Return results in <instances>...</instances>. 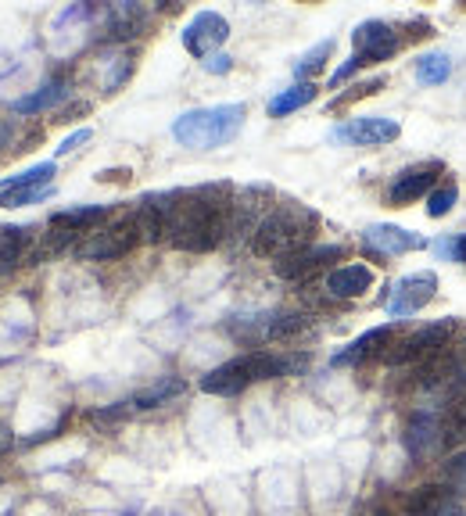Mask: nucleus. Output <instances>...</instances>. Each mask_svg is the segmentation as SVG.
Listing matches in <instances>:
<instances>
[{
  "label": "nucleus",
  "instance_id": "obj_17",
  "mask_svg": "<svg viewBox=\"0 0 466 516\" xmlns=\"http://www.w3.org/2000/svg\"><path fill=\"white\" fill-rule=\"evenodd\" d=\"M406 452L413 459H431L434 452L445 448V434H441V413H413V420L406 423Z\"/></svg>",
  "mask_w": 466,
  "mask_h": 516
},
{
  "label": "nucleus",
  "instance_id": "obj_10",
  "mask_svg": "<svg viewBox=\"0 0 466 516\" xmlns=\"http://www.w3.org/2000/svg\"><path fill=\"white\" fill-rule=\"evenodd\" d=\"M352 43H355V54L352 58L359 61V69L366 65H380V61H391L402 47V36L391 22H380V18H370L363 26H355L352 33Z\"/></svg>",
  "mask_w": 466,
  "mask_h": 516
},
{
  "label": "nucleus",
  "instance_id": "obj_19",
  "mask_svg": "<svg viewBox=\"0 0 466 516\" xmlns=\"http://www.w3.org/2000/svg\"><path fill=\"white\" fill-rule=\"evenodd\" d=\"M147 22V11L140 4H112V8L104 11V36L115 43L122 40H133V36L144 29Z\"/></svg>",
  "mask_w": 466,
  "mask_h": 516
},
{
  "label": "nucleus",
  "instance_id": "obj_5",
  "mask_svg": "<svg viewBox=\"0 0 466 516\" xmlns=\"http://www.w3.org/2000/svg\"><path fill=\"white\" fill-rule=\"evenodd\" d=\"M452 341H456V319H434L427 327L398 337L388 348V355H384V362H388V366H423V362H431L441 348H449Z\"/></svg>",
  "mask_w": 466,
  "mask_h": 516
},
{
  "label": "nucleus",
  "instance_id": "obj_15",
  "mask_svg": "<svg viewBox=\"0 0 466 516\" xmlns=\"http://www.w3.org/2000/svg\"><path fill=\"white\" fill-rule=\"evenodd\" d=\"M398 341V327H373L366 330V334H359L352 344H345L341 352L330 359V366H337V370H348V366H363V362L370 359H384L388 355V348Z\"/></svg>",
  "mask_w": 466,
  "mask_h": 516
},
{
  "label": "nucleus",
  "instance_id": "obj_28",
  "mask_svg": "<svg viewBox=\"0 0 466 516\" xmlns=\"http://www.w3.org/2000/svg\"><path fill=\"white\" fill-rule=\"evenodd\" d=\"M445 484L456 491L459 499H466V448H459L456 456L445 459Z\"/></svg>",
  "mask_w": 466,
  "mask_h": 516
},
{
  "label": "nucleus",
  "instance_id": "obj_31",
  "mask_svg": "<svg viewBox=\"0 0 466 516\" xmlns=\"http://www.w3.org/2000/svg\"><path fill=\"white\" fill-rule=\"evenodd\" d=\"M90 137H94V129H87V126L76 129V133H69V137H65V140L58 144V155H72V151H76L79 144H87Z\"/></svg>",
  "mask_w": 466,
  "mask_h": 516
},
{
  "label": "nucleus",
  "instance_id": "obj_29",
  "mask_svg": "<svg viewBox=\"0 0 466 516\" xmlns=\"http://www.w3.org/2000/svg\"><path fill=\"white\" fill-rule=\"evenodd\" d=\"M126 416H130V405L115 402V405H104V409H94V413H90V423H94V427H104V430H115Z\"/></svg>",
  "mask_w": 466,
  "mask_h": 516
},
{
  "label": "nucleus",
  "instance_id": "obj_14",
  "mask_svg": "<svg viewBox=\"0 0 466 516\" xmlns=\"http://www.w3.org/2000/svg\"><path fill=\"white\" fill-rule=\"evenodd\" d=\"M337 258H345L341 244H309V248L273 262V273H277L280 280H294V284H298V280H309V276H316L320 269H327Z\"/></svg>",
  "mask_w": 466,
  "mask_h": 516
},
{
  "label": "nucleus",
  "instance_id": "obj_8",
  "mask_svg": "<svg viewBox=\"0 0 466 516\" xmlns=\"http://www.w3.org/2000/svg\"><path fill=\"white\" fill-rule=\"evenodd\" d=\"M438 294V273L434 269H416V273L398 276L395 284L388 287V298H384V309L391 319H409L416 312H423Z\"/></svg>",
  "mask_w": 466,
  "mask_h": 516
},
{
  "label": "nucleus",
  "instance_id": "obj_12",
  "mask_svg": "<svg viewBox=\"0 0 466 516\" xmlns=\"http://www.w3.org/2000/svg\"><path fill=\"white\" fill-rule=\"evenodd\" d=\"M398 137H402V122L384 119V115H359V119H348L341 126H334V133H330V140H337V144H355V147H380Z\"/></svg>",
  "mask_w": 466,
  "mask_h": 516
},
{
  "label": "nucleus",
  "instance_id": "obj_9",
  "mask_svg": "<svg viewBox=\"0 0 466 516\" xmlns=\"http://www.w3.org/2000/svg\"><path fill=\"white\" fill-rule=\"evenodd\" d=\"M441 176H445V165H441L438 158H427V162L406 165V169L398 172L395 180L388 183V190H384V201H388V205H395V208L413 205V201L427 198V194L438 187Z\"/></svg>",
  "mask_w": 466,
  "mask_h": 516
},
{
  "label": "nucleus",
  "instance_id": "obj_23",
  "mask_svg": "<svg viewBox=\"0 0 466 516\" xmlns=\"http://www.w3.org/2000/svg\"><path fill=\"white\" fill-rule=\"evenodd\" d=\"M316 94H320V90L312 83H294V86H287V90H280V94L266 104V112L273 115V119H284V115L298 112V108L316 101Z\"/></svg>",
  "mask_w": 466,
  "mask_h": 516
},
{
  "label": "nucleus",
  "instance_id": "obj_6",
  "mask_svg": "<svg viewBox=\"0 0 466 516\" xmlns=\"http://www.w3.org/2000/svg\"><path fill=\"white\" fill-rule=\"evenodd\" d=\"M140 241H144L140 219L137 215H126V219H115V223L90 233L87 241L76 248V258H83V262H115V258L130 255Z\"/></svg>",
  "mask_w": 466,
  "mask_h": 516
},
{
  "label": "nucleus",
  "instance_id": "obj_25",
  "mask_svg": "<svg viewBox=\"0 0 466 516\" xmlns=\"http://www.w3.org/2000/svg\"><path fill=\"white\" fill-rule=\"evenodd\" d=\"M330 54H334V40H330V36H327V40H320V43H316V47H309V51H305L302 58L294 61V76L305 79V83H309V79L316 76V72L327 69Z\"/></svg>",
  "mask_w": 466,
  "mask_h": 516
},
{
  "label": "nucleus",
  "instance_id": "obj_20",
  "mask_svg": "<svg viewBox=\"0 0 466 516\" xmlns=\"http://www.w3.org/2000/svg\"><path fill=\"white\" fill-rule=\"evenodd\" d=\"M72 94L69 79H51V83H44L40 90H33V94L26 97H15L11 101V112L15 115H40V112H51V108H58L65 97Z\"/></svg>",
  "mask_w": 466,
  "mask_h": 516
},
{
  "label": "nucleus",
  "instance_id": "obj_32",
  "mask_svg": "<svg viewBox=\"0 0 466 516\" xmlns=\"http://www.w3.org/2000/svg\"><path fill=\"white\" fill-rule=\"evenodd\" d=\"M201 69L212 72V76H226V72L233 69V58H230V54H212V58L201 61Z\"/></svg>",
  "mask_w": 466,
  "mask_h": 516
},
{
  "label": "nucleus",
  "instance_id": "obj_16",
  "mask_svg": "<svg viewBox=\"0 0 466 516\" xmlns=\"http://www.w3.org/2000/svg\"><path fill=\"white\" fill-rule=\"evenodd\" d=\"M406 516H463V499L449 484H420L402 502Z\"/></svg>",
  "mask_w": 466,
  "mask_h": 516
},
{
  "label": "nucleus",
  "instance_id": "obj_7",
  "mask_svg": "<svg viewBox=\"0 0 466 516\" xmlns=\"http://www.w3.org/2000/svg\"><path fill=\"white\" fill-rule=\"evenodd\" d=\"M54 176H58L54 162H36L15 176H4L0 180V208H26L36 201H47L54 194Z\"/></svg>",
  "mask_w": 466,
  "mask_h": 516
},
{
  "label": "nucleus",
  "instance_id": "obj_11",
  "mask_svg": "<svg viewBox=\"0 0 466 516\" xmlns=\"http://www.w3.org/2000/svg\"><path fill=\"white\" fill-rule=\"evenodd\" d=\"M180 40L183 47H187V54L205 61L212 58V54H219V47L230 40V22H226L219 11H198V15L183 26Z\"/></svg>",
  "mask_w": 466,
  "mask_h": 516
},
{
  "label": "nucleus",
  "instance_id": "obj_24",
  "mask_svg": "<svg viewBox=\"0 0 466 516\" xmlns=\"http://www.w3.org/2000/svg\"><path fill=\"white\" fill-rule=\"evenodd\" d=\"M183 391H187V384H183L180 377H162L158 384H151V387H144V391H137L130 405H133V409H158V405L180 398Z\"/></svg>",
  "mask_w": 466,
  "mask_h": 516
},
{
  "label": "nucleus",
  "instance_id": "obj_21",
  "mask_svg": "<svg viewBox=\"0 0 466 516\" xmlns=\"http://www.w3.org/2000/svg\"><path fill=\"white\" fill-rule=\"evenodd\" d=\"M104 219H108V205H79V208H65V212H54L51 226L79 237V233H90L97 223H104Z\"/></svg>",
  "mask_w": 466,
  "mask_h": 516
},
{
  "label": "nucleus",
  "instance_id": "obj_13",
  "mask_svg": "<svg viewBox=\"0 0 466 516\" xmlns=\"http://www.w3.org/2000/svg\"><path fill=\"white\" fill-rule=\"evenodd\" d=\"M363 248L370 251L373 258H398L409 255V251H423L427 248V237L406 230V226L395 223H373L363 230Z\"/></svg>",
  "mask_w": 466,
  "mask_h": 516
},
{
  "label": "nucleus",
  "instance_id": "obj_4",
  "mask_svg": "<svg viewBox=\"0 0 466 516\" xmlns=\"http://www.w3.org/2000/svg\"><path fill=\"white\" fill-rule=\"evenodd\" d=\"M244 115H248L244 104L194 108V112H183L173 122V137L183 147H190V151H216V147H226L230 140H237V133L244 126Z\"/></svg>",
  "mask_w": 466,
  "mask_h": 516
},
{
  "label": "nucleus",
  "instance_id": "obj_18",
  "mask_svg": "<svg viewBox=\"0 0 466 516\" xmlns=\"http://www.w3.org/2000/svg\"><path fill=\"white\" fill-rule=\"evenodd\" d=\"M327 294L330 298H363L373 287V269L363 262H348V266H337L327 273Z\"/></svg>",
  "mask_w": 466,
  "mask_h": 516
},
{
  "label": "nucleus",
  "instance_id": "obj_30",
  "mask_svg": "<svg viewBox=\"0 0 466 516\" xmlns=\"http://www.w3.org/2000/svg\"><path fill=\"white\" fill-rule=\"evenodd\" d=\"M438 251L441 255H449L452 262H466V233H459V237H445V241H438Z\"/></svg>",
  "mask_w": 466,
  "mask_h": 516
},
{
  "label": "nucleus",
  "instance_id": "obj_34",
  "mask_svg": "<svg viewBox=\"0 0 466 516\" xmlns=\"http://www.w3.org/2000/svg\"><path fill=\"white\" fill-rule=\"evenodd\" d=\"M4 147H11V126H8V122H0V151H4Z\"/></svg>",
  "mask_w": 466,
  "mask_h": 516
},
{
  "label": "nucleus",
  "instance_id": "obj_26",
  "mask_svg": "<svg viewBox=\"0 0 466 516\" xmlns=\"http://www.w3.org/2000/svg\"><path fill=\"white\" fill-rule=\"evenodd\" d=\"M449 76H452V58H449V54L431 51V54H423V58L416 61V79H420L423 86H438V83H445Z\"/></svg>",
  "mask_w": 466,
  "mask_h": 516
},
{
  "label": "nucleus",
  "instance_id": "obj_27",
  "mask_svg": "<svg viewBox=\"0 0 466 516\" xmlns=\"http://www.w3.org/2000/svg\"><path fill=\"white\" fill-rule=\"evenodd\" d=\"M456 201H459L456 180L438 183V187H434L431 194H427V215H431V219H441V215H449L452 208H456Z\"/></svg>",
  "mask_w": 466,
  "mask_h": 516
},
{
  "label": "nucleus",
  "instance_id": "obj_2",
  "mask_svg": "<svg viewBox=\"0 0 466 516\" xmlns=\"http://www.w3.org/2000/svg\"><path fill=\"white\" fill-rule=\"evenodd\" d=\"M305 355H277V352H244L237 359L223 362L216 370H208L201 377V391L205 395H219V398H233L248 391V387L262 384V380H277V377H291L294 370L305 366Z\"/></svg>",
  "mask_w": 466,
  "mask_h": 516
},
{
  "label": "nucleus",
  "instance_id": "obj_1",
  "mask_svg": "<svg viewBox=\"0 0 466 516\" xmlns=\"http://www.w3.org/2000/svg\"><path fill=\"white\" fill-rule=\"evenodd\" d=\"M144 201L162 215L165 241L190 255L216 251L233 233V198L226 183L165 190V194H147Z\"/></svg>",
  "mask_w": 466,
  "mask_h": 516
},
{
  "label": "nucleus",
  "instance_id": "obj_3",
  "mask_svg": "<svg viewBox=\"0 0 466 516\" xmlns=\"http://www.w3.org/2000/svg\"><path fill=\"white\" fill-rule=\"evenodd\" d=\"M316 226H320V219H316L312 208L287 201V205L269 208L259 223H255V230H251V251L259 258L280 262V258L294 255V251L309 248L312 237H316Z\"/></svg>",
  "mask_w": 466,
  "mask_h": 516
},
{
  "label": "nucleus",
  "instance_id": "obj_33",
  "mask_svg": "<svg viewBox=\"0 0 466 516\" xmlns=\"http://www.w3.org/2000/svg\"><path fill=\"white\" fill-rule=\"evenodd\" d=\"M11 445H15V434H11V430L0 423V456H4V452H11Z\"/></svg>",
  "mask_w": 466,
  "mask_h": 516
},
{
  "label": "nucleus",
  "instance_id": "obj_22",
  "mask_svg": "<svg viewBox=\"0 0 466 516\" xmlns=\"http://www.w3.org/2000/svg\"><path fill=\"white\" fill-rule=\"evenodd\" d=\"M29 241H33L29 226H4V230H0V273L15 269L18 262L26 258Z\"/></svg>",
  "mask_w": 466,
  "mask_h": 516
}]
</instances>
